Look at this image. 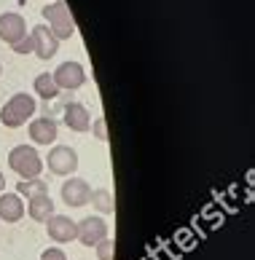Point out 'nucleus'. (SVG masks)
<instances>
[{"label": "nucleus", "instance_id": "8", "mask_svg": "<svg viewBox=\"0 0 255 260\" xmlns=\"http://www.w3.org/2000/svg\"><path fill=\"white\" fill-rule=\"evenodd\" d=\"M24 35H27V22H24L22 14H14V11L0 14V41L14 46L16 41H22Z\"/></svg>", "mask_w": 255, "mask_h": 260}, {"label": "nucleus", "instance_id": "21", "mask_svg": "<svg viewBox=\"0 0 255 260\" xmlns=\"http://www.w3.org/2000/svg\"><path fill=\"white\" fill-rule=\"evenodd\" d=\"M41 260H67V255L62 252L60 247H51V249H46V252L41 255Z\"/></svg>", "mask_w": 255, "mask_h": 260}, {"label": "nucleus", "instance_id": "12", "mask_svg": "<svg viewBox=\"0 0 255 260\" xmlns=\"http://www.w3.org/2000/svg\"><path fill=\"white\" fill-rule=\"evenodd\" d=\"M65 123L70 126L73 132H89V126H92V115H89V110L83 108L81 102H70L65 108Z\"/></svg>", "mask_w": 255, "mask_h": 260}, {"label": "nucleus", "instance_id": "16", "mask_svg": "<svg viewBox=\"0 0 255 260\" xmlns=\"http://www.w3.org/2000/svg\"><path fill=\"white\" fill-rule=\"evenodd\" d=\"M16 193L19 196H30V199H35V196H43V193H48V185L38 177V180H22L19 182V188H16Z\"/></svg>", "mask_w": 255, "mask_h": 260}, {"label": "nucleus", "instance_id": "13", "mask_svg": "<svg viewBox=\"0 0 255 260\" xmlns=\"http://www.w3.org/2000/svg\"><path fill=\"white\" fill-rule=\"evenodd\" d=\"M0 217L6 223H19L24 217V201L19 193H6L0 196Z\"/></svg>", "mask_w": 255, "mask_h": 260}, {"label": "nucleus", "instance_id": "20", "mask_svg": "<svg viewBox=\"0 0 255 260\" xmlns=\"http://www.w3.org/2000/svg\"><path fill=\"white\" fill-rule=\"evenodd\" d=\"M11 49H14L16 54H33V41H30V35H24L22 41H16Z\"/></svg>", "mask_w": 255, "mask_h": 260}, {"label": "nucleus", "instance_id": "9", "mask_svg": "<svg viewBox=\"0 0 255 260\" xmlns=\"http://www.w3.org/2000/svg\"><path fill=\"white\" fill-rule=\"evenodd\" d=\"M89 199H92V188H89V182H86V180H81V177L65 180L62 201L67 207H83V204H89Z\"/></svg>", "mask_w": 255, "mask_h": 260}, {"label": "nucleus", "instance_id": "19", "mask_svg": "<svg viewBox=\"0 0 255 260\" xmlns=\"http://www.w3.org/2000/svg\"><path fill=\"white\" fill-rule=\"evenodd\" d=\"M89 129H92V134H94V137L100 140V142H107V121L102 118V115H100V118H97V121L92 123Z\"/></svg>", "mask_w": 255, "mask_h": 260}, {"label": "nucleus", "instance_id": "10", "mask_svg": "<svg viewBox=\"0 0 255 260\" xmlns=\"http://www.w3.org/2000/svg\"><path fill=\"white\" fill-rule=\"evenodd\" d=\"M46 228H48V236L54 239V242H60V244H65V242H73L75 239V223L70 217H65V215H51L46 220Z\"/></svg>", "mask_w": 255, "mask_h": 260}, {"label": "nucleus", "instance_id": "5", "mask_svg": "<svg viewBox=\"0 0 255 260\" xmlns=\"http://www.w3.org/2000/svg\"><path fill=\"white\" fill-rule=\"evenodd\" d=\"M54 83H56V89H67V91H73V89H81L83 81H86V73H83V67L78 64V62H62L60 67L54 70Z\"/></svg>", "mask_w": 255, "mask_h": 260}, {"label": "nucleus", "instance_id": "4", "mask_svg": "<svg viewBox=\"0 0 255 260\" xmlns=\"http://www.w3.org/2000/svg\"><path fill=\"white\" fill-rule=\"evenodd\" d=\"M48 169L60 177H67V175H75L78 169V153L70 148V145H56L51 153H48Z\"/></svg>", "mask_w": 255, "mask_h": 260}, {"label": "nucleus", "instance_id": "23", "mask_svg": "<svg viewBox=\"0 0 255 260\" xmlns=\"http://www.w3.org/2000/svg\"><path fill=\"white\" fill-rule=\"evenodd\" d=\"M0 73H3V64H0Z\"/></svg>", "mask_w": 255, "mask_h": 260}, {"label": "nucleus", "instance_id": "22", "mask_svg": "<svg viewBox=\"0 0 255 260\" xmlns=\"http://www.w3.org/2000/svg\"><path fill=\"white\" fill-rule=\"evenodd\" d=\"M3 188H6V177H3V172H0V193H3Z\"/></svg>", "mask_w": 255, "mask_h": 260}, {"label": "nucleus", "instance_id": "7", "mask_svg": "<svg viewBox=\"0 0 255 260\" xmlns=\"http://www.w3.org/2000/svg\"><path fill=\"white\" fill-rule=\"evenodd\" d=\"M75 228H78L75 231V239L81 244H86V247H97L102 239H107V223H105L102 217H86Z\"/></svg>", "mask_w": 255, "mask_h": 260}, {"label": "nucleus", "instance_id": "6", "mask_svg": "<svg viewBox=\"0 0 255 260\" xmlns=\"http://www.w3.org/2000/svg\"><path fill=\"white\" fill-rule=\"evenodd\" d=\"M30 41H33V54L38 59H51L60 49V41L54 38V32L48 30L46 24H35L33 32H30Z\"/></svg>", "mask_w": 255, "mask_h": 260}, {"label": "nucleus", "instance_id": "17", "mask_svg": "<svg viewBox=\"0 0 255 260\" xmlns=\"http://www.w3.org/2000/svg\"><path fill=\"white\" fill-rule=\"evenodd\" d=\"M92 204L102 212V215H107V212H113V196L107 188H100V190H92Z\"/></svg>", "mask_w": 255, "mask_h": 260}, {"label": "nucleus", "instance_id": "15", "mask_svg": "<svg viewBox=\"0 0 255 260\" xmlns=\"http://www.w3.org/2000/svg\"><path fill=\"white\" fill-rule=\"evenodd\" d=\"M33 89H35V94L41 100H54L56 94H60V89H56V83H54V78L48 73H41L35 78V83H33Z\"/></svg>", "mask_w": 255, "mask_h": 260}, {"label": "nucleus", "instance_id": "2", "mask_svg": "<svg viewBox=\"0 0 255 260\" xmlns=\"http://www.w3.org/2000/svg\"><path fill=\"white\" fill-rule=\"evenodd\" d=\"M43 19L48 22V30L54 32L56 41H67V38L75 32V19H73L65 0H56V3L43 6Z\"/></svg>", "mask_w": 255, "mask_h": 260}, {"label": "nucleus", "instance_id": "14", "mask_svg": "<svg viewBox=\"0 0 255 260\" xmlns=\"http://www.w3.org/2000/svg\"><path fill=\"white\" fill-rule=\"evenodd\" d=\"M27 212H30V217L38 220V223H46V220L54 215V201H51V196L43 193V196L30 199V204H27Z\"/></svg>", "mask_w": 255, "mask_h": 260}, {"label": "nucleus", "instance_id": "11", "mask_svg": "<svg viewBox=\"0 0 255 260\" xmlns=\"http://www.w3.org/2000/svg\"><path fill=\"white\" fill-rule=\"evenodd\" d=\"M56 121L48 118V115H43V118H35L30 121V140L35 142V145H51V142L56 140Z\"/></svg>", "mask_w": 255, "mask_h": 260}, {"label": "nucleus", "instance_id": "3", "mask_svg": "<svg viewBox=\"0 0 255 260\" xmlns=\"http://www.w3.org/2000/svg\"><path fill=\"white\" fill-rule=\"evenodd\" d=\"M35 100L30 97V94H14L11 100H8L3 105V110H0V121H3V126L8 129H16L22 126V123H27L35 115Z\"/></svg>", "mask_w": 255, "mask_h": 260}, {"label": "nucleus", "instance_id": "18", "mask_svg": "<svg viewBox=\"0 0 255 260\" xmlns=\"http://www.w3.org/2000/svg\"><path fill=\"white\" fill-rule=\"evenodd\" d=\"M113 255H116L113 239H102V242L97 244V257H100V260H113Z\"/></svg>", "mask_w": 255, "mask_h": 260}, {"label": "nucleus", "instance_id": "1", "mask_svg": "<svg viewBox=\"0 0 255 260\" xmlns=\"http://www.w3.org/2000/svg\"><path fill=\"white\" fill-rule=\"evenodd\" d=\"M8 167L22 180H38L43 172V158L38 156V150L30 145H16L11 153H8Z\"/></svg>", "mask_w": 255, "mask_h": 260}]
</instances>
